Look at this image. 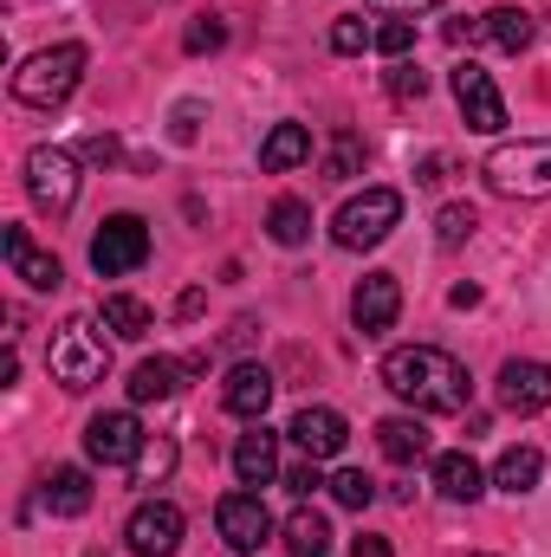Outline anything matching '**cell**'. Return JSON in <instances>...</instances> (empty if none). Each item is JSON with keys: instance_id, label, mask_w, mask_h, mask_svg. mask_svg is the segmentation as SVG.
I'll return each mask as SVG.
<instances>
[{"instance_id": "d6a6232c", "label": "cell", "mask_w": 551, "mask_h": 557, "mask_svg": "<svg viewBox=\"0 0 551 557\" xmlns=\"http://www.w3.org/2000/svg\"><path fill=\"white\" fill-rule=\"evenodd\" d=\"M182 46H188L195 59H201V52H221V46H228V26H221V20L208 13V20H195V26L182 33Z\"/></svg>"}, {"instance_id": "f1b7e54d", "label": "cell", "mask_w": 551, "mask_h": 557, "mask_svg": "<svg viewBox=\"0 0 551 557\" xmlns=\"http://www.w3.org/2000/svg\"><path fill=\"white\" fill-rule=\"evenodd\" d=\"M169 473H175V441H162V434H156V441H143V454H137V467H131V480H137V486H162Z\"/></svg>"}, {"instance_id": "74e56055", "label": "cell", "mask_w": 551, "mask_h": 557, "mask_svg": "<svg viewBox=\"0 0 551 557\" xmlns=\"http://www.w3.org/2000/svg\"><path fill=\"white\" fill-rule=\"evenodd\" d=\"M377 13H396V20H415L421 7H434V0H370Z\"/></svg>"}, {"instance_id": "2e32d148", "label": "cell", "mask_w": 551, "mask_h": 557, "mask_svg": "<svg viewBox=\"0 0 551 557\" xmlns=\"http://www.w3.org/2000/svg\"><path fill=\"white\" fill-rule=\"evenodd\" d=\"M292 441L311 454V460H331V454H344V441H351V421L338 416V409H298L292 416Z\"/></svg>"}, {"instance_id": "60d3db41", "label": "cell", "mask_w": 551, "mask_h": 557, "mask_svg": "<svg viewBox=\"0 0 551 557\" xmlns=\"http://www.w3.org/2000/svg\"><path fill=\"white\" fill-rule=\"evenodd\" d=\"M448 305H461V311H467V305H480V285H454V292H448Z\"/></svg>"}, {"instance_id": "4fadbf2b", "label": "cell", "mask_w": 551, "mask_h": 557, "mask_svg": "<svg viewBox=\"0 0 551 557\" xmlns=\"http://www.w3.org/2000/svg\"><path fill=\"white\" fill-rule=\"evenodd\" d=\"M396 318H403V285H396V273H370L351 292V324L364 337H383Z\"/></svg>"}, {"instance_id": "3957f363", "label": "cell", "mask_w": 551, "mask_h": 557, "mask_svg": "<svg viewBox=\"0 0 551 557\" xmlns=\"http://www.w3.org/2000/svg\"><path fill=\"white\" fill-rule=\"evenodd\" d=\"M487 188L506 201H546L551 195V137H526V143H500L480 162Z\"/></svg>"}, {"instance_id": "e0dca14e", "label": "cell", "mask_w": 551, "mask_h": 557, "mask_svg": "<svg viewBox=\"0 0 551 557\" xmlns=\"http://www.w3.org/2000/svg\"><path fill=\"white\" fill-rule=\"evenodd\" d=\"M221 403H228V416L260 421V416H267V403H273V370H260V363H234V370H228Z\"/></svg>"}, {"instance_id": "7c38bea8", "label": "cell", "mask_w": 551, "mask_h": 557, "mask_svg": "<svg viewBox=\"0 0 551 557\" xmlns=\"http://www.w3.org/2000/svg\"><path fill=\"white\" fill-rule=\"evenodd\" d=\"M124 539H131L137 557H175V545H182V506L143 499L137 512H131V525H124Z\"/></svg>"}, {"instance_id": "ba28073f", "label": "cell", "mask_w": 551, "mask_h": 557, "mask_svg": "<svg viewBox=\"0 0 551 557\" xmlns=\"http://www.w3.org/2000/svg\"><path fill=\"white\" fill-rule=\"evenodd\" d=\"M143 441H149V434L137 428L131 409H105V416L85 421V454H91L98 467H137Z\"/></svg>"}, {"instance_id": "f35d334b", "label": "cell", "mask_w": 551, "mask_h": 557, "mask_svg": "<svg viewBox=\"0 0 551 557\" xmlns=\"http://www.w3.org/2000/svg\"><path fill=\"white\" fill-rule=\"evenodd\" d=\"M480 33H487V20H454V26H448V39H454V46H467V39H480Z\"/></svg>"}, {"instance_id": "836d02e7", "label": "cell", "mask_w": 551, "mask_h": 557, "mask_svg": "<svg viewBox=\"0 0 551 557\" xmlns=\"http://www.w3.org/2000/svg\"><path fill=\"white\" fill-rule=\"evenodd\" d=\"M370 39H377V33H370V26H364L357 13H344V20L331 26V52H344V59H351V52H364Z\"/></svg>"}, {"instance_id": "7402d4cb", "label": "cell", "mask_w": 551, "mask_h": 557, "mask_svg": "<svg viewBox=\"0 0 551 557\" xmlns=\"http://www.w3.org/2000/svg\"><path fill=\"white\" fill-rule=\"evenodd\" d=\"M46 506H52L59 519L91 512V473H85V467H52V473H46Z\"/></svg>"}, {"instance_id": "4316f807", "label": "cell", "mask_w": 551, "mask_h": 557, "mask_svg": "<svg viewBox=\"0 0 551 557\" xmlns=\"http://www.w3.org/2000/svg\"><path fill=\"white\" fill-rule=\"evenodd\" d=\"M149 324H156V318H149L143 298H131V292H111V298H105V331H118V337L137 344V337H149Z\"/></svg>"}, {"instance_id": "83f0119b", "label": "cell", "mask_w": 551, "mask_h": 557, "mask_svg": "<svg viewBox=\"0 0 551 557\" xmlns=\"http://www.w3.org/2000/svg\"><path fill=\"white\" fill-rule=\"evenodd\" d=\"M357 169H364V137L357 131H338L331 149H325V182H351Z\"/></svg>"}, {"instance_id": "ac0fdd59", "label": "cell", "mask_w": 551, "mask_h": 557, "mask_svg": "<svg viewBox=\"0 0 551 557\" xmlns=\"http://www.w3.org/2000/svg\"><path fill=\"white\" fill-rule=\"evenodd\" d=\"M434 493L441 499H480L487 493V473H480V460L474 454H434Z\"/></svg>"}, {"instance_id": "5b68a950", "label": "cell", "mask_w": 551, "mask_h": 557, "mask_svg": "<svg viewBox=\"0 0 551 557\" xmlns=\"http://www.w3.org/2000/svg\"><path fill=\"white\" fill-rule=\"evenodd\" d=\"M396 227H403V195H396V188H364V195H351V201L338 208L331 240L351 247V253H364V247H383Z\"/></svg>"}, {"instance_id": "9c48e42d", "label": "cell", "mask_w": 551, "mask_h": 557, "mask_svg": "<svg viewBox=\"0 0 551 557\" xmlns=\"http://www.w3.org/2000/svg\"><path fill=\"white\" fill-rule=\"evenodd\" d=\"M215 525H221L228 552H241V557H254L267 539H273V512H267L260 493H228V499L215 506Z\"/></svg>"}, {"instance_id": "30bf717a", "label": "cell", "mask_w": 551, "mask_h": 557, "mask_svg": "<svg viewBox=\"0 0 551 557\" xmlns=\"http://www.w3.org/2000/svg\"><path fill=\"white\" fill-rule=\"evenodd\" d=\"M454 104H461L467 131H480V137H493V131L506 124V98H500L493 72H480L474 59H467V65H454Z\"/></svg>"}, {"instance_id": "6da1fadb", "label": "cell", "mask_w": 551, "mask_h": 557, "mask_svg": "<svg viewBox=\"0 0 551 557\" xmlns=\"http://www.w3.org/2000/svg\"><path fill=\"white\" fill-rule=\"evenodd\" d=\"M383 389L403 396L415 416H461L467 396H474V376L434 344H403V350L383 357Z\"/></svg>"}, {"instance_id": "4dcf8cb0", "label": "cell", "mask_w": 551, "mask_h": 557, "mask_svg": "<svg viewBox=\"0 0 551 557\" xmlns=\"http://www.w3.org/2000/svg\"><path fill=\"white\" fill-rule=\"evenodd\" d=\"M474 227H480V214H474L467 201H454V208H441V214H434V234H441V247H461V240H474Z\"/></svg>"}, {"instance_id": "8d00e7d4", "label": "cell", "mask_w": 551, "mask_h": 557, "mask_svg": "<svg viewBox=\"0 0 551 557\" xmlns=\"http://www.w3.org/2000/svg\"><path fill=\"white\" fill-rule=\"evenodd\" d=\"M78 156H85V162H118V137H85Z\"/></svg>"}, {"instance_id": "52a82bcc", "label": "cell", "mask_w": 551, "mask_h": 557, "mask_svg": "<svg viewBox=\"0 0 551 557\" xmlns=\"http://www.w3.org/2000/svg\"><path fill=\"white\" fill-rule=\"evenodd\" d=\"M143 260H149V227L137 214H111L91 234V273L98 278H124V273H137Z\"/></svg>"}, {"instance_id": "b9f144b4", "label": "cell", "mask_w": 551, "mask_h": 557, "mask_svg": "<svg viewBox=\"0 0 551 557\" xmlns=\"http://www.w3.org/2000/svg\"><path fill=\"white\" fill-rule=\"evenodd\" d=\"M91 557H105V552H91Z\"/></svg>"}, {"instance_id": "d6986e66", "label": "cell", "mask_w": 551, "mask_h": 557, "mask_svg": "<svg viewBox=\"0 0 551 557\" xmlns=\"http://www.w3.org/2000/svg\"><path fill=\"white\" fill-rule=\"evenodd\" d=\"M298 162H311V131H305V124H273L267 143H260V169H267V175H285V169H298Z\"/></svg>"}, {"instance_id": "7a4b0ae2", "label": "cell", "mask_w": 551, "mask_h": 557, "mask_svg": "<svg viewBox=\"0 0 551 557\" xmlns=\"http://www.w3.org/2000/svg\"><path fill=\"white\" fill-rule=\"evenodd\" d=\"M46 370H52V383L59 389H91V383H105V370H111V344H105V331H98V318H65L59 331H52V344H46Z\"/></svg>"}, {"instance_id": "f546056e", "label": "cell", "mask_w": 551, "mask_h": 557, "mask_svg": "<svg viewBox=\"0 0 551 557\" xmlns=\"http://www.w3.org/2000/svg\"><path fill=\"white\" fill-rule=\"evenodd\" d=\"M331 499L351 506V512H364V506L377 499V480H370L364 467H344V473H331Z\"/></svg>"}, {"instance_id": "5bb4252c", "label": "cell", "mask_w": 551, "mask_h": 557, "mask_svg": "<svg viewBox=\"0 0 551 557\" xmlns=\"http://www.w3.org/2000/svg\"><path fill=\"white\" fill-rule=\"evenodd\" d=\"M0 247H7L13 278H26L33 292H59V285H65V267H59L52 253H39V247L26 240V227H0Z\"/></svg>"}, {"instance_id": "603a6c76", "label": "cell", "mask_w": 551, "mask_h": 557, "mask_svg": "<svg viewBox=\"0 0 551 557\" xmlns=\"http://www.w3.org/2000/svg\"><path fill=\"white\" fill-rule=\"evenodd\" d=\"M487 39H493L500 52H513V59H519V52L539 39V20H532L526 7H493V13H487Z\"/></svg>"}, {"instance_id": "d4e9b609", "label": "cell", "mask_w": 551, "mask_h": 557, "mask_svg": "<svg viewBox=\"0 0 551 557\" xmlns=\"http://www.w3.org/2000/svg\"><path fill=\"white\" fill-rule=\"evenodd\" d=\"M285 552L292 557H325L331 552V525H325V512L298 506V512L285 519Z\"/></svg>"}, {"instance_id": "ffe728a7", "label": "cell", "mask_w": 551, "mask_h": 557, "mask_svg": "<svg viewBox=\"0 0 551 557\" xmlns=\"http://www.w3.org/2000/svg\"><path fill=\"white\" fill-rule=\"evenodd\" d=\"M377 447H383V460L415 467V460L428 454V428H421L415 416H390V421H377Z\"/></svg>"}, {"instance_id": "9a60e30c", "label": "cell", "mask_w": 551, "mask_h": 557, "mask_svg": "<svg viewBox=\"0 0 551 557\" xmlns=\"http://www.w3.org/2000/svg\"><path fill=\"white\" fill-rule=\"evenodd\" d=\"M234 480L254 486V493L279 480V434H267V421H254V434L234 441Z\"/></svg>"}, {"instance_id": "ab89813d", "label": "cell", "mask_w": 551, "mask_h": 557, "mask_svg": "<svg viewBox=\"0 0 551 557\" xmlns=\"http://www.w3.org/2000/svg\"><path fill=\"white\" fill-rule=\"evenodd\" d=\"M351 557H396V552H390L383 539H357V545H351Z\"/></svg>"}, {"instance_id": "8fae6325", "label": "cell", "mask_w": 551, "mask_h": 557, "mask_svg": "<svg viewBox=\"0 0 551 557\" xmlns=\"http://www.w3.org/2000/svg\"><path fill=\"white\" fill-rule=\"evenodd\" d=\"M493 389H500V409H506V416H539V409H551V363L513 357Z\"/></svg>"}, {"instance_id": "e575fe53", "label": "cell", "mask_w": 551, "mask_h": 557, "mask_svg": "<svg viewBox=\"0 0 551 557\" xmlns=\"http://www.w3.org/2000/svg\"><path fill=\"white\" fill-rule=\"evenodd\" d=\"M421 91H428V78H421L415 65L396 59V65H390V98H396V104H409V98H421Z\"/></svg>"}, {"instance_id": "cb8c5ba5", "label": "cell", "mask_w": 551, "mask_h": 557, "mask_svg": "<svg viewBox=\"0 0 551 557\" xmlns=\"http://www.w3.org/2000/svg\"><path fill=\"white\" fill-rule=\"evenodd\" d=\"M175 389H182V363L175 357H143L131 370V403H162Z\"/></svg>"}, {"instance_id": "8992f818", "label": "cell", "mask_w": 551, "mask_h": 557, "mask_svg": "<svg viewBox=\"0 0 551 557\" xmlns=\"http://www.w3.org/2000/svg\"><path fill=\"white\" fill-rule=\"evenodd\" d=\"M26 195H33V208L52 214V221L72 214V201H78V156L59 149V143L26 149Z\"/></svg>"}, {"instance_id": "7bdbcfd3", "label": "cell", "mask_w": 551, "mask_h": 557, "mask_svg": "<svg viewBox=\"0 0 551 557\" xmlns=\"http://www.w3.org/2000/svg\"><path fill=\"white\" fill-rule=\"evenodd\" d=\"M474 557H487V552H474Z\"/></svg>"}, {"instance_id": "d590c367", "label": "cell", "mask_w": 551, "mask_h": 557, "mask_svg": "<svg viewBox=\"0 0 551 557\" xmlns=\"http://www.w3.org/2000/svg\"><path fill=\"white\" fill-rule=\"evenodd\" d=\"M285 486H292L298 499H311V493H318V486H331V480H325V473H318V460L305 454V467H292V473H285Z\"/></svg>"}, {"instance_id": "44dd1931", "label": "cell", "mask_w": 551, "mask_h": 557, "mask_svg": "<svg viewBox=\"0 0 551 557\" xmlns=\"http://www.w3.org/2000/svg\"><path fill=\"white\" fill-rule=\"evenodd\" d=\"M539 480H546V454H539V447H506L500 467H493V486L513 493V499H519V493H539Z\"/></svg>"}, {"instance_id": "277c9868", "label": "cell", "mask_w": 551, "mask_h": 557, "mask_svg": "<svg viewBox=\"0 0 551 557\" xmlns=\"http://www.w3.org/2000/svg\"><path fill=\"white\" fill-rule=\"evenodd\" d=\"M78 78H85V46H46V52H33L20 72H13V98L26 104V111H52V104H65L72 91H78Z\"/></svg>"}, {"instance_id": "1f68e13d", "label": "cell", "mask_w": 551, "mask_h": 557, "mask_svg": "<svg viewBox=\"0 0 551 557\" xmlns=\"http://www.w3.org/2000/svg\"><path fill=\"white\" fill-rule=\"evenodd\" d=\"M370 46H377L383 59H409V52H415V26H409V20H383Z\"/></svg>"}, {"instance_id": "484cf974", "label": "cell", "mask_w": 551, "mask_h": 557, "mask_svg": "<svg viewBox=\"0 0 551 557\" xmlns=\"http://www.w3.org/2000/svg\"><path fill=\"white\" fill-rule=\"evenodd\" d=\"M267 234H273L279 247H305V240H311V208H305L298 195L273 201V214H267Z\"/></svg>"}]
</instances>
